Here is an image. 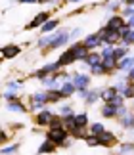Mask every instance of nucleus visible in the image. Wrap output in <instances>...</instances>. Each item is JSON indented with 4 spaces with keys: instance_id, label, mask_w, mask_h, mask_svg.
<instances>
[{
    "instance_id": "nucleus-23",
    "label": "nucleus",
    "mask_w": 134,
    "mask_h": 155,
    "mask_svg": "<svg viewBox=\"0 0 134 155\" xmlns=\"http://www.w3.org/2000/svg\"><path fill=\"white\" fill-rule=\"evenodd\" d=\"M90 71H92L94 75H103V73H107L102 61H100V63H94V65H90Z\"/></svg>"
},
{
    "instance_id": "nucleus-12",
    "label": "nucleus",
    "mask_w": 134,
    "mask_h": 155,
    "mask_svg": "<svg viewBox=\"0 0 134 155\" xmlns=\"http://www.w3.org/2000/svg\"><path fill=\"white\" fill-rule=\"evenodd\" d=\"M111 144H115V136H113V132H103L98 136V146H111Z\"/></svg>"
},
{
    "instance_id": "nucleus-19",
    "label": "nucleus",
    "mask_w": 134,
    "mask_h": 155,
    "mask_svg": "<svg viewBox=\"0 0 134 155\" xmlns=\"http://www.w3.org/2000/svg\"><path fill=\"white\" fill-rule=\"evenodd\" d=\"M54 150H56V144H54L52 140H46L44 144L39 147V153H54Z\"/></svg>"
},
{
    "instance_id": "nucleus-4",
    "label": "nucleus",
    "mask_w": 134,
    "mask_h": 155,
    "mask_svg": "<svg viewBox=\"0 0 134 155\" xmlns=\"http://www.w3.org/2000/svg\"><path fill=\"white\" fill-rule=\"evenodd\" d=\"M82 44L86 46V50H88V52H92V50L98 48V46H102L103 42H102L100 35H98V33H94V35H88V37L84 38V42H82Z\"/></svg>"
},
{
    "instance_id": "nucleus-42",
    "label": "nucleus",
    "mask_w": 134,
    "mask_h": 155,
    "mask_svg": "<svg viewBox=\"0 0 134 155\" xmlns=\"http://www.w3.org/2000/svg\"><path fill=\"white\" fill-rule=\"evenodd\" d=\"M123 2H125V4H129V6H132V4H134V0H123Z\"/></svg>"
},
{
    "instance_id": "nucleus-33",
    "label": "nucleus",
    "mask_w": 134,
    "mask_h": 155,
    "mask_svg": "<svg viewBox=\"0 0 134 155\" xmlns=\"http://www.w3.org/2000/svg\"><path fill=\"white\" fill-rule=\"evenodd\" d=\"M113 50H115V46H109V44H107V48L102 52V58H111V56H113Z\"/></svg>"
},
{
    "instance_id": "nucleus-21",
    "label": "nucleus",
    "mask_w": 134,
    "mask_h": 155,
    "mask_svg": "<svg viewBox=\"0 0 134 155\" xmlns=\"http://www.w3.org/2000/svg\"><path fill=\"white\" fill-rule=\"evenodd\" d=\"M8 109L10 111H15V113H23V111H25V105H23L21 102H17V100H14V102L8 104Z\"/></svg>"
},
{
    "instance_id": "nucleus-24",
    "label": "nucleus",
    "mask_w": 134,
    "mask_h": 155,
    "mask_svg": "<svg viewBox=\"0 0 134 155\" xmlns=\"http://www.w3.org/2000/svg\"><path fill=\"white\" fill-rule=\"evenodd\" d=\"M121 127L123 128H134V119L129 117V115H125L123 119H121Z\"/></svg>"
},
{
    "instance_id": "nucleus-3",
    "label": "nucleus",
    "mask_w": 134,
    "mask_h": 155,
    "mask_svg": "<svg viewBox=\"0 0 134 155\" xmlns=\"http://www.w3.org/2000/svg\"><path fill=\"white\" fill-rule=\"evenodd\" d=\"M67 134H69V132H67L63 127H59V128H50V132H48L46 138H48V140H52L54 144H59V146H62V142H65Z\"/></svg>"
},
{
    "instance_id": "nucleus-10",
    "label": "nucleus",
    "mask_w": 134,
    "mask_h": 155,
    "mask_svg": "<svg viewBox=\"0 0 134 155\" xmlns=\"http://www.w3.org/2000/svg\"><path fill=\"white\" fill-rule=\"evenodd\" d=\"M117 109H119L117 105L109 102V104H106V105L102 107V115L106 117V119H113V117H117Z\"/></svg>"
},
{
    "instance_id": "nucleus-37",
    "label": "nucleus",
    "mask_w": 134,
    "mask_h": 155,
    "mask_svg": "<svg viewBox=\"0 0 134 155\" xmlns=\"http://www.w3.org/2000/svg\"><path fill=\"white\" fill-rule=\"evenodd\" d=\"M42 107H44V104H39V102H33V109L36 111V109H39V111H42Z\"/></svg>"
},
{
    "instance_id": "nucleus-22",
    "label": "nucleus",
    "mask_w": 134,
    "mask_h": 155,
    "mask_svg": "<svg viewBox=\"0 0 134 155\" xmlns=\"http://www.w3.org/2000/svg\"><path fill=\"white\" fill-rule=\"evenodd\" d=\"M126 54H129V46H121V48H115V50H113V56H111V58H115V59L119 61V59L125 58Z\"/></svg>"
},
{
    "instance_id": "nucleus-28",
    "label": "nucleus",
    "mask_w": 134,
    "mask_h": 155,
    "mask_svg": "<svg viewBox=\"0 0 134 155\" xmlns=\"http://www.w3.org/2000/svg\"><path fill=\"white\" fill-rule=\"evenodd\" d=\"M84 142H86V144L88 146H98V136H96V134H86V136H84Z\"/></svg>"
},
{
    "instance_id": "nucleus-43",
    "label": "nucleus",
    "mask_w": 134,
    "mask_h": 155,
    "mask_svg": "<svg viewBox=\"0 0 134 155\" xmlns=\"http://www.w3.org/2000/svg\"><path fill=\"white\" fill-rule=\"evenodd\" d=\"M69 2H73V4H77V2H81V0H69Z\"/></svg>"
},
{
    "instance_id": "nucleus-27",
    "label": "nucleus",
    "mask_w": 134,
    "mask_h": 155,
    "mask_svg": "<svg viewBox=\"0 0 134 155\" xmlns=\"http://www.w3.org/2000/svg\"><path fill=\"white\" fill-rule=\"evenodd\" d=\"M121 155H134V146L132 144H123L121 146Z\"/></svg>"
},
{
    "instance_id": "nucleus-15",
    "label": "nucleus",
    "mask_w": 134,
    "mask_h": 155,
    "mask_svg": "<svg viewBox=\"0 0 134 155\" xmlns=\"http://www.w3.org/2000/svg\"><path fill=\"white\" fill-rule=\"evenodd\" d=\"M63 98V94L56 90V88H52L50 92H46V104H54V102H59V100Z\"/></svg>"
},
{
    "instance_id": "nucleus-36",
    "label": "nucleus",
    "mask_w": 134,
    "mask_h": 155,
    "mask_svg": "<svg viewBox=\"0 0 134 155\" xmlns=\"http://www.w3.org/2000/svg\"><path fill=\"white\" fill-rule=\"evenodd\" d=\"M106 8H107V10H117V8H119V0H115V2H107Z\"/></svg>"
},
{
    "instance_id": "nucleus-18",
    "label": "nucleus",
    "mask_w": 134,
    "mask_h": 155,
    "mask_svg": "<svg viewBox=\"0 0 134 155\" xmlns=\"http://www.w3.org/2000/svg\"><path fill=\"white\" fill-rule=\"evenodd\" d=\"M58 23H59L58 19H48V21L44 23V25L40 27V33H46V35H48V33H52L54 29L58 27Z\"/></svg>"
},
{
    "instance_id": "nucleus-25",
    "label": "nucleus",
    "mask_w": 134,
    "mask_h": 155,
    "mask_svg": "<svg viewBox=\"0 0 134 155\" xmlns=\"http://www.w3.org/2000/svg\"><path fill=\"white\" fill-rule=\"evenodd\" d=\"M98 98H100V92H98V90H90L84 102H86V104H94V102H96V100H98Z\"/></svg>"
},
{
    "instance_id": "nucleus-7",
    "label": "nucleus",
    "mask_w": 134,
    "mask_h": 155,
    "mask_svg": "<svg viewBox=\"0 0 134 155\" xmlns=\"http://www.w3.org/2000/svg\"><path fill=\"white\" fill-rule=\"evenodd\" d=\"M119 33H121V40H123L126 46H129V44H134V29H130V27L125 23V27L121 29Z\"/></svg>"
},
{
    "instance_id": "nucleus-39",
    "label": "nucleus",
    "mask_w": 134,
    "mask_h": 155,
    "mask_svg": "<svg viewBox=\"0 0 134 155\" xmlns=\"http://www.w3.org/2000/svg\"><path fill=\"white\" fill-rule=\"evenodd\" d=\"M126 73H129V77H126V79L134 81V67H132V69H129V71H126Z\"/></svg>"
},
{
    "instance_id": "nucleus-41",
    "label": "nucleus",
    "mask_w": 134,
    "mask_h": 155,
    "mask_svg": "<svg viewBox=\"0 0 134 155\" xmlns=\"http://www.w3.org/2000/svg\"><path fill=\"white\" fill-rule=\"evenodd\" d=\"M21 4H31V2H39V0H19Z\"/></svg>"
},
{
    "instance_id": "nucleus-26",
    "label": "nucleus",
    "mask_w": 134,
    "mask_h": 155,
    "mask_svg": "<svg viewBox=\"0 0 134 155\" xmlns=\"http://www.w3.org/2000/svg\"><path fill=\"white\" fill-rule=\"evenodd\" d=\"M59 127H63V119L58 117V115H54L52 121H50V128H59Z\"/></svg>"
},
{
    "instance_id": "nucleus-14",
    "label": "nucleus",
    "mask_w": 134,
    "mask_h": 155,
    "mask_svg": "<svg viewBox=\"0 0 134 155\" xmlns=\"http://www.w3.org/2000/svg\"><path fill=\"white\" fill-rule=\"evenodd\" d=\"M0 52H2V56H4L6 59H12V58H15L17 54H19V46H14V44H12V46H6V48H2Z\"/></svg>"
},
{
    "instance_id": "nucleus-11",
    "label": "nucleus",
    "mask_w": 134,
    "mask_h": 155,
    "mask_svg": "<svg viewBox=\"0 0 134 155\" xmlns=\"http://www.w3.org/2000/svg\"><path fill=\"white\" fill-rule=\"evenodd\" d=\"M134 67V56H125V58H121L119 61H117V69H121V71H129V69H132Z\"/></svg>"
},
{
    "instance_id": "nucleus-32",
    "label": "nucleus",
    "mask_w": 134,
    "mask_h": 155,
    "mask_svg": "<svg viewBox=\"0 0 134 155\" xmlns=\"http://www.w3.org/2000/svg\"><path fill=\"white\" fill-rule=\"evenodd\" d=\"M14 151H17V144L10 146V147H4V150H0V155H12Z\"/></svg>"
},
{
    "instance_id": "nucleus-44",
    "label": "nucleus",
    "mask_w": 134,
    "mask_h": 155,
    "mask_svg": "<svg viewBox=\"0 0 134 155\" xmlns=\"http://www.w3.org/2000/svg\"><path fill=\"white\" fill-rule=\"evenodd\" d=\"M39 2H50V0H39Z\"/></svg>"
},
{
    "instance_id": "nucleus-29",
    "label": "nucleus",
    "mask_w": 134,
    "mask_h": 155,
    "mask_svg": "<svg viewBox=\"0 0 134 155\" xmlns=\"http://www.w3.org/2000/svg\"><path fill=\"white\" fill-rule=\"evenodd\" d=\"M123 98H134V86H125V90L121 92Z\"/></svg>"
},
{
    "instance_id": "nucleus-40",
    "label": "nucleus",
    "mask_w": 134,
    "mask_h": 155,
    "mask_svg": "<svg viewBox=\"0 0 134 155\" xmlns=\"http://www.w3.org/2000/svg\"><path fill=\"white\" fill-rule=\"evenodd\" d=\"M126 25H129L130 29L134 27V15H132V17H129V21H126Z\"/></svg>"
},
{
    "instance_id": "nucleus-1",
    "label": "nucleus",
    "mask_w": 134,
    "mask_h": 155,
    "mask_svg": "<svg viewBox=\"0 0 134 155\" xmlns=\"http://www.w3.org/2000/svg\"><path fill=\"white\" fill-rule=\"evenodd\" d=\"M86 56H88L86 46H84L82 42H77V44H73L69 50H65L62 56H59L58 63L62 65V67H65V65H71V63H75V61H82Z\"/></svg>"
},
{
    "instance_id": "nucleus-17",
    "label": "nucleus",
    "mask_w": 134,
    "mask_h": 155,
    "mask_svg": "<svg viewBox=\"0 0 134 155\" xmlns=\"http://www.w3.org/2000/svg\"><path fill=\"white\" fill-rule=\"evenodd\" d=\"M75 90H77V88H75V84H73L71 81H65L63 84H62V88H59V92H62L63 96H71Z\"/></svg>"
},
{
    "instance_id": "nucleus-34",
    "label": "nucleus",
    "mask_w": 134,
    "mask_h": 155,
    "mask_svg": "<svg viewBox=\"0 0 134 155\" xmlns=\"http://www.w3.org/2000/svg\"><path fill=\"white\" fill-rule=\"evenodd\" d=\"M62 115H63V117L75 115V113H73V107H71V105H65V107H62Z\"/></svg>"
},
{
    "instance_id": "nucleus-45",
    "label": "nucleus",
    "mask_w": 134,
    "mask_h": 155,
    "mask_svg": "<svg viewBox=\"0 0 134 155\" xmlns=\"http://www.w3.org/2000/svg\"><path fill=\"white\" fill-rule=\"evenodd\" d=\"M132 86H134V81H132Z\"/></svg>"
},
{
    "instance_id": "nucleus-6",
    "label": "nucleus",
    "mask_w": 134,
    "mask_h": 155,
    "mask_svg": "<svg viewBox=\"0 0 134 155\" xmlns=\"http://www.w3.org/2000/svg\"><path fill=\"white\" fill-rule=\"evenodd\" d=\"M52 117H54V113H52V111L42 109L39 115H36V124H39V127H50Z\"/></svg>"
},
{
    "instance_id": "nucleus-35",
    "label": "nucleus",
    "mask_w": 134,
    "mask_h": 155,
    "mask_svg": "<svg viewBox=\"0 0 134 155\" xmlns=\"http://www.w3.org/2000/svg\"><path fill=\"white\" fill-rule=\"evenodd\" d=\"M4 98L8 100V102H14V100L17 98V94H15V92H6V94H4Z\"/></svg>"
},
{
    "instance_id": "nucleus-30",
    "label": "nucleus",
    "mask_w": 134,
    "mask_h": 155,
    "mask_svg": "<svg viewBox=\"0 0 134 155\" xmlns=\"http://www.w3.org/2000/svg\"><path fill=\"white\" fill-rule=\"evenodd\" d=\"M103 130H106V128H103V124H102V123H94V124H92V134L100 136Z\"/></svg>"
},
{
    "instance_id": "nucleus-8",
    "label": "nucleus",
    "mask_w": 134,
    "mask_h": 155,
    "mask_svg": "<svg viewBox=\"0 0 134 155\" xmlns=\"http://www.w3.org/2000/svg\"><path fill=\"white\" fill-rule=\"evenodd\" d=\"M48 19H50V14H48V12H42V14H39V15H36L31 23H29L27 29H36V27H42V25H44V23H46Z\"/></svg>"
},
{
    "instance_id": "nucleus-9",
    "label": "nucleus",
    "mask_w": 134,
    "mask_h": 155,
    "mask_svg": "<svg viewBox=\"0 0 134 155\" xmlns=\"http://www.w3.org/2000/svg\"><path fill=\"white\" fill-rule=\"evenodd\" d=\"M107 27L113 29V31H121V29L125 27V19L121 15H111V17H109V21H107Z\"/></svg>"
},
{
    "instance_id": "nucleus-20",
    "label": "nucleus",
    "mask_w": 134,
    "mask_h": 155,
    "mask_svg": "<svg viewBox=\"0 0 134 155\" xmlns=\"http://www.w3.org/2000/svg\"><path fill=\"white\" fill-rule=\"evenodd\" d=\"M75 124L79 128H84L88 124V115L86 113H81V115H75Z\"/></svg>"
},
{
    "instance_id": "nucleus-13",
    "label": "nucleus",
    "mask_w": 134,
    "mask_h": 155,
    "mask_svg": "<svg viewBox=\"0 0 134 155\" xmlns=\"http://www.w3.org/2000/svg\"><path fill=\"white\" fill-rule=\"evenodd\" d=\"M117 94H119V90H117V88H115V86H111V88H106V90H103V92H100V98L103 100V102H111V100L115 98V96H117Z\"/></svg>"
},
{
    "instance_id": "nucleus-2",
    "label": "nucleus",
    "mask_w": 134,
    "mask_h": 155,
    "mask_svg": "<svg viewBox=\"0 0 134 155\" xmlns=\"http://www.w3.org/2000/svg\"><path fill=\"white\" fill-rule=\"evenodd\" d=\"M98 35H100L102 42H103V44H109V46H115V44L121 40V33H119V31H113V29H109L107 25L103 27V29H100Z\"/></svg>"
},
{
    "instance_id": "nucleus-5",
    "label": "nucleus",
    "mask_w": 134,
    "mask_h": 155,
    "mask_svg": "<svg viewBox=\"0 0 134 155\" xmlns=\"http://www.w3.org/2000/svg\"><path fill=\"white\" fill-rule=\"evenodd\" d=\"M71 82L75 84V88L79 90V88H86L90 84V77L88 75H82V73H77L71 77Z\"/></svg>"
},
{
    "instance_id": "nucleus-31",
    "label": "nucleus",
    "mask_w": 134,
    "mask_h": 155,
    "mask_svg": "<svg viewBox=\"0 0 134 155\" xmlns=\"http://www.w3.org/2000/svg\"><path fill=\"white\" fill-rule=\"evenodd\" d=\"M33 102H39V104H46V94L44 92H36L33 96Z\"/></svg>"
},
{
    "instance_id": "nucleus-16",
    "label": "nucleus",
    "mask_w": 134,
    "mask_h": 155,
    "mask_svg": "<svg viewBox=\"0 0 134 155\" xmlns=\"http://www.w3.org/2000/svg\"><path fill=\"white\" fill-rule=\"evenodd\" d=\"M82 61L86 63V65H94V63H100V61H102V54H98V52H94V50H92V52H88V56L84 58Z\"/></svg>"
},
{
    "instance_id": "nucleus-46",
    "label": "nucleus",
    "mask_w": 134,
    "mask_h": 155,
    "mask_svg": "<svg viewBox=\"0 0 134 155\" xmlns=\"http://www.w3.org/2000/svg\"><path fill=\"white\" fill-rule=\"evenodd\" d=\"M132 119H134V115H132Z\"/></svg>"
},
{
    "instance_id": "nucleus-38",
    "label": "nucleus",
    "mask_w": 134,
    "mask_h": 155,
    "mask_svg": "<svg viewBox=\"0 0 134 155\" xmlns=\"http://www.w3.org/2000/svg\"><path fill=\"white\" fill-rule=\"evenodd\" d=\"M6 140H8V138H6V132H4L2 128H0V144H4Z\"/></svg>"
}]
</instances>
